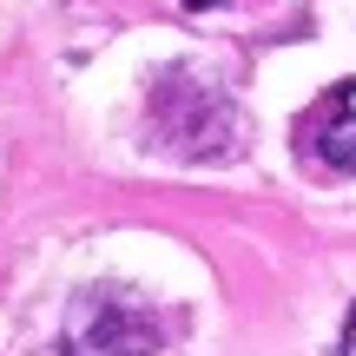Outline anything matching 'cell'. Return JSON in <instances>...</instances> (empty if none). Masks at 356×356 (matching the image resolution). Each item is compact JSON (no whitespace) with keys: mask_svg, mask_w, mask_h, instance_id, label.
Listing matches in <instances>:
<instances>
[{"mask_svg":"<svg viewBox=\"0 0 356 356\" xmlns=\"http://www.w3.org/2000/svg\"><path fill=\"white\" fill-rule=\"evenodd\" d=\"M159 330L145 310H132L113 291H79L66 310V356H152Z\"/></svg>","mask_w":356,"mask_h":356,"instance_id":"6da1fadb","label":"cell"},{"mask_svg":"<svg viewBox=\"0 0 356 356\" xmlns=\"http://www.w3.org/2000/svg\"><path fill=\"white\" fill-rule=\"evenodd\" d=\"M297 132H304V152H317L330 172H356V79H337Z\"/></svg>","mask_w":356,"mask_h":356,"instance_id":"7a4b0ae2","label":"cell"},{"mask_svg":"<svg viewBox=\"0 0 356 356\" xmlns=\"http://www.w3.org/2000/svg\"><path fill=\"white\" fill-rule=\"evenodd\" d=\"M337 356H356V304H350V323H343V343H337Z\"/></svg>","mask_w":356,"mask_h":356,"instance_id":"3957f363","label":"cell"}]
</instances>
